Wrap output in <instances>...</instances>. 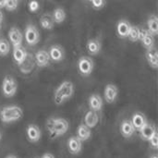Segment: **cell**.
<instances>
[{
  "label": "cell",
  "instance_id": "cell-40",
  "mask_svg": "<svg viewBox=\"0 0 158 158\" xmlns=\"http://www.w3.org/2000/svg\"><path fill=\"white\" fill-rule=\"evenodd\" d=\"M89 1H92V0H89Z\"/></svg>",
  "mask_w": 158,
  "mask_h": 158
},
{
  "label": "cell",
  "instance_id": "cell-25",
  "mask_svg": "<svg viewBox=\"0 0 158 158\" xmlns=\"http://www.w3.org/2000/svg\"><path fill=\"white\" fill-rule=\"evenodd\" d=\"M34 58L31 57V56L30 54H28L27 57L25 58V60L19 66V70L24 73V74H29L30 72H31L34 69Z\"/></svg>",
  "mask_w": 158,
  "mask_h": 158
},
{
  "label": "cell",
  "instance_id": "cell-23",
  "mask_svg": "<svg viewBox=\"0 0 158 158\" xmlns=\"http://www.w3.org/2000/svg\"><path fill=\"white\" fill-rule=\"evenodd\" d=\"M76 136L83 143L91 139L92 137V129L87 127L84 123H81L78 126L76 131Z\"/></svg>",
  "mask_w": 158,
  "mask_h": 158
},
{
  "label": "cell",
  "instance_id": "cell-1",
  "mask_svg": "<svg viewBox=\"0 0 158 158\" xmlns=\"http://www.w3.org/2000/svg\"><path fill=\"white\" fill-rule=\"evenodd\" d=\"M45 127L50 139L55 140L68 132L69 130V123L63 118H50L46 120Z\"/></svg>",
  "mask_w": 158,
  "mask_h": 158
},
{
  "label": "cell",
  "instance_id": "cell-13",
  "mask_svg": "<svg viewBox=\"0 0 158 158\" xmlns=\"http://www.w3.org/2000/svg\"><path fill=\"white\" fill-rule=\"evenodd\" d=\"M50 60L54 62H61L65 58V50L59 44L52 45L48 50Z\"/></svg>",
  "mask_w": 158,
  "mask_h": 158
},
{
  "label": "cell",
  "instance_id": "cell-24",
  "mask_svg": "<svg viewBox=\"0 0 158 158\" xmlns=\"http://www.w3.org/2000/svg\"><path fill=\"white\" fill-rule=\"evenodd\" d=\"M40 25L43 29L47 30V31H51L54 29L55 27V21L53 19L52 14L50 13H44L41 16L40 18Z\"/></svg>",
  "mask_w": 158,
  "mask_h": 158
},
{
  "label": "cell",
  "instance_id": "cell-33",
  "mask_svg": "<svg viewBox=\"0 0 158 158\" xmlns=\"http://www.w3.org/2000/svg\"><path fill=\"white\" fill-rule=\"evenodd\" d=\"M90 2L94 9H101L106 4V0H92Z\"/></svg>",
  "mask_w": 158,
  "mask_h": 158
},
{
  "label": "cell",
  "instance_id": "cell-15",
  "mask_svg": "<svg viewBox=\"0 0 158 158\" xmlns=\"http://www.w3.org/2000/svg\"><path fill=\"white\" fill-rule=\"evenodd\" d=\"M131 24L128 19H119L118 21L117 27H116L118 36L120 38H127L128 34L131 31Z\"/></svg>",
  "mask_w": 158,
  "mask_h": 158
},
{
  "label": "cell",
  "instance_id": "cell-39",
  "mask_svg": "<svg viewBox=\"0 0 158 158\" xmlns=\"http://www.w3.org/2000/svg\"><path fill=\"white\" fill-rule=\"evenodd\" d=\"M2 141V132H1V131H0V142Z\"/></svg>",
  "mask_w": 158,
  "mask_h": 158
},
{
  "label": "cell",
  "instance_id": "cell-5",
  "mask_svg": "<svg viewBox=\"0 0 158 158\" xmlns=\"http://www.w3.org/2000/svg\"><path fill=\"white\" fill-rule=\"evenodd\" d=\"M77 67H78V70L81 76L88 77L94 71V62L92 59V57L87 56H81L79 58L78 63H77Z\"/></svg>",
  "mask_w": 158,
  "mask_h": 158
},
{
  "label": "cell",
  "instance_id": "cell-31",
  "mask_svg": "<svg viewBox=\"0 0 158 158\" xmlns=\"http://www.w3.org/2000/svg\"><path fill=\"white\" fill-rule=\"evenodd\" d=\"M19 0H6L5 7L7 11H14L18 8Z\"/></svg>",
  "mask_w": 158,
  "mask_h": 158
},
{
  "label": "cell",
  "instance_id": "cell-12",
  "mask_svg": "<svg viewBox=\"0 0 158 158\" xmlns=\"http://www.w3.org/2000/svg\"><path fill=\"white\" fill-rule=\"evenodd\" d=\"M119 131L125 139H131L136 132L131 119L125 118L119 125Z\"/></svg>",
  "mask_w": 158,
  "mask_h": 158
},
{
  "label": "cell",
  "instance_id": "cell-22",
  "mask_svg": "<svg viewBox=\"0 0 158 158\" xmlns=\"http://www.w3.org/2000/svg\"><path fill=\"white\" fill-rule=\"evenodd\" d=\"M145 58L146 61L148 63V65L154 69H157L158 68V55L157 50L155 47L151 48V49H147L145 52Z\"/></svg>",
  "mask_w": 158,
  "mask_h": 158
},
{
  "label": "cell",
  "instance_id": "cell-4",
  "mask_svg": "<svg viewBox=\"0 0 158 158\" xmlns=\"http://www.w3.org/2000/svg\"><path fill=\"white\" fill-rule=\"evenodd\" d=\"M1 92L6 98H11L15 96L18 92L17 81L12 76H5L1 84Z\"/></svg>",
  "mask_w": 158,
  "mask_h": 158
},
{
  "label": "cell",
  "instance_id": "cell-37",
  "mask_svg": "<svg viewBox=\"0 0 158 158\" xmlns=\"http://www.w3.org/2000/svg\"><path fill=\"white\" fill-rule=\"evenodd\" d=\"M6 158H18L17 156H15L14 155H8V156H6Z\"/></svg>",
  "mask_w": 158,
  "mask_h": 158
},
{
  "label": "cell",
  "instance_id": "cell-27",
  "mask_svg": "<svg viewBox=\"0 0 158 158\" xmlns=\"http://www.w3.org/2000/svg\"><path fill=\"white\" fill-rule=\"evenodd\" d=\"M52 17H53V19H54L56 24H61L65 21L67 14H66V11L63 7L58 6L53 10Z\"/></svg>",
  "mask_w": 158,
  "mask_h": 158
},
{
  "label": "cell",
  "instance_id": "cell-14",
  "mask_svg": "<svg viewBox=\"0 0 158 158\" xmlns=\"http://www.w3.org/2000/svg\"><path fill=\"white\" fill-rule=\"evenodd\" d=\"M88 106H89L90 110L99 113L103 110L104 100L98 94H93L90 95L88 99Z\"/></svg>",
  "mask_w": 158,
  "mask_h": 158
},
{
  "label": "cell",
  "instance_id": "cell-2",
  "mask_svg": "<svg viewBox=\"0 0 158 158\" xmlns=\"http://www.w3.org/2000/svg\"><path fill=\"white\" fill-rule=\"evenodd\" d=\"M75 87L72 81H62L54 91L53 100L55 105L61 106L65 104L67 101L72 98L74 95Z\"/></svg>",
  "mask_w": 158,
  "mask_h": 158
},
{
  "label": "cell",
  "instance_id": "cell-41",
  "mask_svg": "<svg viewBox=\"0 0 158 158\" xmlns=\"http://www.w3.org/2000/svg\"><path fill=\"white\" fill-rule=\"evenodd\" d=\"M35 158H38V157H35Z\"/></svg>",
  "mask_w": 158,
  "mask_h": 158
},
{
  "label": "cell",
  "instance_id": "cell-9",
  "mask_svg": "<svg viewBox=\"0 0 158 158\" xmlns=\"http://www.w3.org/2000/svg\"><path fill=\"white\" fill-rule=\"evenodd\" d=\"M7 36L9 39V43L13 47L22 45L23 42V34L18 27H11L7 32Z\"/></svg>",
  "mask_w": 158,
  "mask_h": 158
},
{
  "label": "cell",
  "instance_id": "cell-35",
  "mask_svg": "<svg viewBox=\"0 0 158 158\" xmlns=\"http://www.w3.org/2000/svg\"><path fill=\"white\" fill-rule=\"evenodd\" d=\"M5 3H6V0H0V9L5 7Z\"/></svg>",
  "mask_w": 158,
  "mask_h": 158
},
{
  "label": "cell",
  "instance_id": "cell-16",
  "mask_svg": "<svg viewBox=\"0 0 158 158\" xmlns=\"http://www.w3.org/2000/svg\"><path fill=\"white\" fill-rule=\"evenodd\" d=\"M140 41L142 42L143 46L147 50L151 49L156 46V39L155 36L152 35L146 29H142L141 32V38Z\"/></svg>",
  "mask_w": 158,
  "mask_h": 158
},
{
  "label": "cell",
  "instance_id": "cell-3",
  "mask_svg": "<svg viewBox=\"0 0 158 158\" xmlns=\"http://www.w3.org/2000/svg\"><path fill=\"white\" fill-rule=\"evenodd\" d=\"M23 118V110L20 106L10 105L0 109V120L4 124H12L19 121Z\"/></svg>",
  "mask_w": 158,
  "mask_h": 158
},
{
  "label": "cell",
  "instance_id": "cell-11",
  "mask_svg": "<svg viewBox=\"0 0 158 158\" xmlns=\"http://www.w3.org/2000/svg\"><path fill=\"white\" fill-rule=\"evenodd\" d=\"M67 146L69 154L73 156L80 155L82 151V142L77 136H71L67 142Z\"/></svg>",
  "mask_w": 158,
  "mask_h": 158
},
{
  "label": "cell",
  "instance_id": "cell-26",
  "mask_svg": "<svg viewBox=\"0 0 158 158\" xmlns=\"http://www.w3.org/2000/svg\"><path fill=\"white\" fill-rule=\"evenodd\" d=\"M147 31L154 36L158 34V18L156 15L152 14L147 19Z\"/></svg>",
  "mask_w": 158,
  "mask_h": 158
},
{
  "label": "cell",
  "instance_id": "cell-28",
  "mask_svg": "<svg viewBox=\"0 0 158 158\" xmlns=\"http://www.w3.org/2000/svg\"><path fill=\"white\" fill-rule=\"evenodd\" d=\"M141 32H142V29L138 26L135 25H131V31L128 34V37L130 41L135 43V42H139L140 38H141Z\"/></svg>",
  "mask_w": 158,
  "mask_h": 158
},
{
  "label": "cell",
  "instance_id": "cell-21",
  "mask_svg": "<svg viewBox=\"0 0 158 158\" xmlns=\"http://www.w3.org/2000/svg\"><path fill=\"white\" fill-rule=\"evenodd\" d=\"M28 56V52L27 50L22 46H17V47H13V50H12V57H13V60L14 62L19 66L24 60L25 58L27 57Z\"/></svg>",
  "mask_w": 158,
  "mask_h": 158
},
{
  "label": "cell",
  "instance_id": "cell-32",
  "mask_svg": "<svg viewBox=\"0 0 158 158\" xmlns=\"http://www.w3.org/2000/svg\"><path fill=\"white\" fill-rule=\"evenodd\" d=\"M28 8L31 12L34 13L38 11V9L40 8V4L37 0H31L28 4Z\"/></svg>",
  "mask_w": 158,
  "mask_h": 158
},
{
  "label": "cell",
  "instance_id": "cell-20",
  "mask_svg": "<svg viewBox=\"0 0 158 158\" xmlns=\"http://www.w3.org/2000/svg\"><path fill=\"white\" fill-rule=\"evenodd\" d=\"M83 123L87 127H89L90 129L95 128L99 123V115H98V113L89 109L84 115V122Z\"/></svg>",
  "mask_w": 158,
  "mask_h": 158
},
{
  "label": "cell",
  "instance_id": "cell-18",
  "mask_svg": "<svg viewBox=\"0 0 158 158\" xmlns=\"http://www.w3.org/2000/svg\"><path fill=\"white\" fill-rule=\"evenodd\" d=\"M157 131V129L156 127V125L154 123H151V122H147L138 132H139V135H140V138L143 140V141H145L147 142L153 135L154 133Z\"/></svg>",
  "mask_w": 158,
  "mask_h": 158
},
{
  "label": "cell",
  "instance_id": "cell-17",
  "mask_svg": "<svg viewBox=\"0 0 158 158\" xmlns=\"http://www.w3.org/2000/svg\"><path fill=\"white\" fill-rule=\"evenodd\" d=\"M131 121V123H132V125H133L136 131H139L148 122L146 116L143 113L139 112V111L132 114Z\"/></svg>",
  "mask_w": 158,
  "mask_h": 158
},
{
  "label": "cell",
  "instance_id": "cell-29",
  "mask_svg": "<svg viewBox=\"0 0 158 158\" xmlns=\"http://www.w3.org/2000/svg\"><path fill=\"white\" fill-rule=\"evenodd\" d=\"M10 53V43L6 38H0V56H6Z\"/></svg>",
  "mask_w": 158,
  "mask_h": 158
},
{
  "label": "cell",
  "instance_id": "cell-7",
  "mask_svg": "<svg viewBox=\"0 0 158 158\" xmlns=\"http://www.w3.org/2000/svg\"><path fill=\"white\" fill-rule=\"evenodd\" d=\"M27 140L31 143H37L42 138V131L36 124H29L25 130Z\"/></svg>",
  "mask_w": 158,
  "mask_h": 158
},
{
  "label": "cell",
  "instance_id": "cell-36",
  "mask_svg": "<svg viewBox=\"0 0 158 158\" xmlns=\"http://www.w3.org/2000/svg\"><path fill=\"white\" fill-rule=\"evenodd\" d=\"M3 19H4V16H3V12L1 11V9H0V24L2 23V21H3Z\"/></svg>",
  "mask_w": 158,
  "mask_h": 158
},
{
  "label": "cell",
  "instance_id": "cell-19",
  "mask_svg": "<svg viewBox=\"0 0 158 158\" xmlns=\"http://www.w3.org/2000/svg\"><path fill=\"white\" fill-rule=\"evenodd\" d=\"M86 49L89 55L97 56L102 50V42L98 38H92L87 42Z\"/></svg>",
  "mask_w": 158,
  "mask_h": 158
},
{
  "label": "cell",
  "instance_id": "cell-10",
  "mask_svg": "<svg viewBox=\"0 0 158 158\" xmlns=\"http://www.w3.org/2000/svg\"><path fill=\"white\" fill-rule=\"evenodd\" d=\"M34 62L35 65L39 68H45L50 64V57L48 51L44 49H40L34 54Z\"/></svg>",
  "mask_w": 158,
  "mask_h": 158
},
{
  "label": "cell",
  "instance_id": "cell-38",
  "mask_svg": "<svg viewBox=\"0 0 158 158\" xmlns=\"http://www.w3.org/2000/svg\"><path fill=\"white\" fill-rule=\"evenodd\" d=\"M150 158H158V156L157 155H154V156H150Z\"/></svg>",
  "mask_w": 158,
  "mask_h": 158
},
{
  "label": "cell",
  "instance_id": "cell-6",
  "mask_svg": "<svg viewBox=\"0 0 158 158\" xmlns=\"http://www.w3.org/2000/svg\"><path fill=\"white\" fill-rule=\"evenodd\" d=\"M26 43L29 45H36L40 42V32L35 25L28 24L25 28V33L23 35Z\"/></svg>",
  "mask_w": 158,
  "mask_h": 158
},
{
  "label": "cell",
  "instance_id": "cell-34",
  "mask_svg": "<svg viewBox=\"0 0 158 158\" xmlns=\"http://www.w3.org/2000/svg\"><path fill=\"white\" fill-rule=\"evenodd\" d=\"M41 158H56V156L51 153H45L41 156Z\"/></svg>",
  "mask_w": 158,
  "mask_h": 158
},
{
  "label": "cell",
  "instance_id": "cell-8",
  "mask_svg": "<svg viewBox=\"0 0 158 158\" xmlns=\"http://www.w3.org/2000/svg\"><path fill=\"white\" fill-rule=\"evenodd\" d=\"M118 88L113 83H108L106 85L104 90V98L107 104H113L117 101L118 96Z\"/></svg>",
  "mask_w": 158,
  "mask_h": 158
},
{
  "label": "cell",
  "instance_id": "cell-30",
  "mask_svg": "<svg viewBox=\"0 0 158 158\" xmlns=\"http://www.w3.org/2000/svg\"><path fill=\"white\" fill-rule=\"evenodd\" d=\"M147 143H149V146L151 149L157 151L158 150V131H156L154 133V135L147 141Z\"/></svg>",
  "mask_w": 158,
  "mask_h": 158
}]
</instances>
